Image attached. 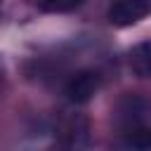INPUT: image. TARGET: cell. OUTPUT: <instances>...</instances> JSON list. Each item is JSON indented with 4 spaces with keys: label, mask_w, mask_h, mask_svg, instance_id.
<instances>
[{
    "label": "cell",
    "mask_w": 151,
    "mask_h": 151,
    "mask_svg": "<svg viewBox=\"0 0 151 151\" xmlns=\"http://www.w3.org/2000/svg\"><path fill=\"white\" fill-rule=\"evenodd\" d=\"M90 144V125L83 116H71L61 123L54 142V151H87Z\"/></svg>",
    "instance_id": "obj_1"
},
{
    "label": "cell",
    "mask_w": 151,
    "mask_h": 151,
    "mask_svg": "<svg viewBox=\"0 0 151 151\" xmlns=\"http://www.w3.org/2000/svg\"><path fill=\"white\" fill-rule=\"evenodd\" d=\"M151 116V101L142 94H125L116 104V120L123 125V130L139 127Z\"/></svg>",
    "instance_id": "obj_2"
},
{
    "label": "cell",
    "mask_w": 151,
    "mask_h": 151,
    "mask_svg": "<svg viewBox=\"0 0 151 151\" xmlns=\"http://www.w3.org/2000/svg\"><path fill=\"white\" fill-rule=\"evenodd\" d=\"M151 14V0H113L109 7V21L118 28L134 26Z\"/></svg>",
    "instance_id": "obj_3"
},
{
    "label": "cell",
    "mask_w": 151,
    "mask_h": 151,
    "mask_svg": "<svg viewBox=\"0 0 151 151\" xmlns=\"http://www.w3.org/2000/svg\"><path fill=\"white\" fill-rule=\"evenodd\" d=\"M99 73L97 71H78L68 83H66V99L71 104H87L97 92H99Z\"/></svg>",
    "instance_id": "obj_4"
},
{
    "label": "cell",
    "mask_w": 151,
    "mask_h": 151,
    "mask_svg": "<svg viewBox=\"0 0 151 151\" xmlns=\"http://www.w3.org/2000/svg\"><path fill=\"white\" fill-rule=\"evenodd\" d=\"M116 151H151V127L139 125V127L123 130Z\"/></svg>",
    "instance_id": "obj_5"
},
{
    "label": "cell",
    "mask_w": 151,
    "mask_h": 151,
    "mask_svg": "<svg viewBox=\"0 0 151 151\" xmlns=\"http://www.w3.org/2000/svg\"><path fill=\"white\" fill-rule=\"evenodd\" d=\"M130 68L139 78H151V40H144L130 50Z\"/></svg>",
    "instance_id": "obj_6"
},
{
    "label": "cell",
    "mask_w": 151,
    "mask_h": 151,
    "mask_svg": "<svg viewBox=\"0 0 151 151\" xmlns=\"http://www.w3.org/2000/svg\"><path fill=\"white\" fill-rule=\"evenodd\" d=\"M85 0H40V9L50 14H64V12H73Z\"/></svg>",
    "instance_id": "obj_7"
}]
</instances>
